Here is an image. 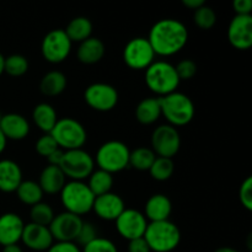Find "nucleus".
Instances as JSON below:
<instances>
[{"mask_svg":"<svg viewBox=\"0 0 252 252\" xmlns=\"http://www.w3.org/2000/svg\"><path fill=\"white\" fill-rule=\"evenodd\" d=\"M96 238H98V235L97 229L95 228V225L93 223H89V221H84L78 234V238L75 240V244L78 246L81 245L84 248L85 245L90 244L91 241L95 240Z\"/></svg>","mask_w":252,"mask_h":252,"instance_id":"e433bc0d","label":"nucleus"},{"mask_svg":"<svg viewBox=\"0 0 252 252\" xmlns=\"http://www.w3.org/2000/svg\"><path fill=\"white\" fill-rule=\"evenodd\" d=\"M27 70H29V61L26 57L21 54H11L5 58L4 73H6L7 75L19 78L25 75Z\"/></svg>","mask_w":252,"mask_h":252,"instance_id":"473e14b6","label":"nucleus"},{"mask_svg":"<svg viewBox=\"0 0 252 252\" xmlns=\"http://www.w3.org/2000/svg\"><path fill=\"white\" fill-rule=\"evenodd\" d=\"M0 120H1V115H0Z\"/></svg>","mask_w":252,"mask_h":252,"instance_id":"8fccbe9b","label":"nucleus"},{"mask_svg":"<svg viewBox=\"0 0 252 252\" xmlns=\"http://www.w3.org/2000/svg\"><path fill=\"white\" fill-rule=\"evenodd\" d=\"M66 184V177L63 174L59 166H53V165H47L42 170L39 175L38 185L43 193L47 194H57L61 193L62 189Z\"/></svg>","mask_w":252,"mask_h":252,"instance_id":"4be33fe9","label":"nucleus"},{"mask_svg":"<svg viewBox=\"0 0 252 252\" xmlns=\"http://www.w3.org/2000/svg\"><path fill=\"white\" fill-rule=\"evenodd\" d=\"M155 53L145 37H134L123 49V61L133 70H145L154 63Z\"/></svg>","mask_w":252,"mask_h":252,"instance_id":"9d476101","label":"nucleus"},{"mask_svg":"<svg viewBox=\"0 0 252 252\" xmlns=\"http://www.w3.org/2000/svg\"><path fill=\"white\" fill-rule=\"evenodd\" d=\"M21 182L22 170L20 165L14 160H0V191L4 193L16 192Z\"/></svg>","mask_w":252,"mask_h":252,"instance_id":"412c9836","label":"nucleus"},{"mask_svg":"<svg viewBox=\"0 0 252 252\" xmlns=\"http://www.w3.org/2000/svg\"><path fill=\"white\" fill-rule=\"evenodd\" d=\"M66 84H68V80H66L65 74L59 70H52L41 79L39 90L43 95L53 97V96L61 95L65 90Z\"/></svg>","mask_w":252,"mask_h":252,"instance_id":"a878e982","label":"nucleus"},{"mask_svg":"<svg viewBox=\"0 0 252 252\" xmlns=\"http://www.w3.org/2000/svg\"><path fill=\"white\" fill-rule=\"evenodd\" d=\"M115 223L117 233L128 241L143 238L148 226V220L144 214L137 209L126 208Z\"/></svg>","mask_w":252,"mask_h":252,"instance_id":"ddd939ff","label":"nucleus"},{"mask_svg":"<svg viewBox=\"0 0 252 252\" xmlns=\"http://www.w3.org/2000/svg\"><path fill=\"white\" fill-rule=\"evenodd\" d=\"M172 212V203L167 196L155 193L149 197L144 207V217L149 221L169 220Z\"/></svg>","mask_w":252,"mask_h":252,"instance_id":"aec40b11","label":"nucleus"},{"mask_svg":"<svg viewBox=\"0 0 252 252\" xmlns=\"http://www.w3.org/2000/svg\"><path fill=\"white\" fill-rule=\"evenodd\" d=\"M25 223L21 217L12 212L0 216V245L2 248L16 245L21 241Z\"/></svg>","mask_w":252,"mask_h":252,"instance_id":"a211bd4d","label":"nucleus"},{"mask_svg":"<svg viewBox=\"0 0 252 252\" xmlns=\"http://www.w3.org/2000/svg\"><path fill=\"white\" fill-rule=\"evenodd\" d=\"M118 91L115 86L106 83H94L85 89L84 100L86 105L98 112L112 111L118 103Z\"/></svg>","mask_w":252,"mask_h":252,"instance_id":"f8f14e48","label":"nucleus"},{"mask_svg":"<svg viewBox=\"0 0 252 252\" xmlns=\"http://www.w3.org/2000/svg\"><path fill=\"white\" fill-rule=\"evenodd\" d=\"M88 186L95 197L108 193L113 187L112 175L100 169L94 170L93 174L89 176Z\"/></svg>","mask_w":252,"mask_h":252,"instance_id":"c85d7f7f","label":"nucleus"},{"mask_svg":"<svg viewBox=\"0 0 252 252\" xmlns=\"http://www.w3.org/2000/svg\"><path fill=\"white\" fill-rule=\"evenodd\" d=\"M93 22L85 16H78L74 17L70 22L68 24L66 29L64 30L66 33V36L69 37V39L73 42H78L81 43L85 39L90 38L91 33H93Z\"/></svg>","mask_w":252,"mask_h":252,"instance_id":"bb28decb","label":"nucleus"},{"mask_svg":"<svg viewBox=\"0 0 252 252\" xmlns=\"http://www.w3.org/2000/svg\"><path fill=\"white\" fill-rule=\"evenodd\" d=\"M21 241L27 249L32 251H47L54 243V239L48 226L29 223L25 224Z\"/></svg>","mask_w":252,"mask_h":252,"instance_id":"f3484780","label":"nucleus"},{"mask_svg":"<svg viewBox=\"0 0 252 252\" xmlns=\"http://www.w3.org/2000/svg\"><path fill=\"white\" fill-rule=\"evenodd\" d=\"M233 7L236 15H251L252 1L251 0H235Z\"/></svg>","mask_w":252,"mask_h":252,"instance_id":"a19ab883","label":"nucleus"},{"mask_svg":"<svg viewBox=\"0 0 252 252\" xmlns=\"http://www.w3.org/2000/svg\"><path fill=\"white\" fill-rule=\"evenodd\" d=\"M143 238L152 252H171L180 245L181 231L170 220L149 221Z\"/></svg>","mask_w":252,"mask_h":252,"instance_id":"20e7f679","label":"nucleus"},{"mask_svg":"<svg viewBox=\"0 0 252 252\" xmlns=\"http://www.w3.org/2000/svg\"><path fill=\"white\" fill-rule=\"evenodd\" d=\"M148 41L155 56L171 57L185 48L189 41V31L179 20L162 19L153 25Z\"/></svg>","mask_w":252,"mask_h":252,"instance_id":"f257e3e1","label":"nucleus"},{"mask_svg":"<svg viewBox=\"0 0 252 252\" xmlns=\"http://www.w3.org/2000/svg\"><path fill=\"white\" fill-rule=\"evenodd\" d=\"M144 80L147 88L159 97L177 91L181 83L175 70V65L165 61H157L148 66L145 69Z\"/></svg>","mask_w":252,"mask_h":252,"instance_id":"f03ea898","label":"nucleus"},{"mask_svg":"<svg viewBox=\"0 0 252 252\" xmlns=\"http://www.w3.org/2000/svg\"><path fill=\"white\" fill-rule=\"evenodd\" d=\"M95 196L84 181H69L61 191V202L65 212L83 217L93 211Z\"/></svg>","mask_w":252,"mask_h":252,"instance_id":"39448f33","label":"nucleus"},{"mask_svg":"<svg viewBox=\"0 0 252 252\" xmlns=\"http://www.w3.org/2000/svg\"><path fill=\"white\" fill-rule=\"evenodd\" d=\"M34 149H36L37 154L41 155L43 158H48L49 155L53 152H56L57 149H59L58 145H57L56 140L53 139L49 133L41 135V137L37 139L36 144H34Z\"/></svg>","mask_w":252,"mask_h":252,"instance_id":"f704fd0d","label":"nucleus"},{"mask_svg":"<svg viewBox=\"0 0 252 252\" xmlns=\"http://www.w3.org/2000/svg\"><path fill=\"white\" fill-rule=\"evenodd\" d=\"M128 252H152L144 238L134 239L128 244Z\"/></svg>","mask_w":252,"mask_h":252,"instance_id":"79ce46f5","label":"nucleus"},{"mask_svg":"<svg viewBox=\"0 0 252 252\" xmlns=\"http://www.w3.org/2000/svg\"><path fill=\"white\" fill-rule=\"evenodd\" d=\"M81 252H118L117 246L115 243L106 238H96L90 244L85 245Z\"/></svg>","mask_w":252,"mask_h":252,"instance_id":"c9c22d12","label":"nucleus"},{"mask_svg":"<svg viewBox=\"0 0 252 252\" xmlns=\"http://www.w3.org/2000/svg\"><path fill=\"white\" fill-rule=\"evenodd\" d=\"M182 4L186 7H189V9L196 11L197 9H199L201 6L206 5V1H204V0H182Z\"/></svg>","mask_w":252,"mask_h":252,"instance_id":"c03bdc74","label":"nucleus"},{"mask_svg":"<svg viewBox=\"0 0 252 252\" xmlns=\"http://www.w3.org/2000/svg\"><path fill=\"white\" fill-rule=\"evenodd\" d=\"M175 171V162L169 158H155L154 162L150 166L149 174L157 181H167Z\"/></svg>","mask_w":252,"mask_h":252,"instance_id":"7c9ffc66","label":"nucleus"},{"mask_svg":"<svg viewBox=\"0 0 252 252\" xmlns=\"http://www.w3.org/2000/svg\"><path fill=\"white\" fill-rule=\"evenodd\" d=\"M193 21L198 29L209 30L216 25L217 15L211 6L203 5L194 11Z\"/></svg>","mask_w":252,"mask_h":252,"instance_id":"72a5a7b5","label":"nucleus"},{"mask_svg":"<svg viewBox=\"0 0 252 252\" xmlns=\"http://www.w3.org/2000/svg\"><path fill=\"white\" fill-rule=\"evenodd\" d=\"M105 44L97 37H93L81 42L76 51V57L79 62L86 65H93L98 63L105 56Z\"/></svg>","mask_w":252,"mask_h":252,"instance_id":"5701e85b","label":"nucleus"},{"mask_svg":"<svg viewBox=\"0 0 252 252\" xmlns=\"http://www.w3.org/2000/svg\"><path fill=\"white\" fill-rule=\"evenodd\" d=\"M161 117V106L159 97H147L138 103L135 118L140 125H154Z\"/></svg>","mask_w":252,"mask_h":252,"instance_id":"b1692460","label":"nucleus"},{"mask_svg":"<svg viewBox=\"0 0 252 252\" xmlns=\"http://www.w3.org/2000/svg\"><path fill=\"white\" fill-rule=\"evenodd\" d=\"M175 70H176L180 81L189 80V79H192L196 75L197 65L191 59H182L181 62L177 63V65H175Z\"/></svg>","mask_w":252,"mask_h":252,"instance_id":"4c0bfd02","label":"nucleus"},{"mask_svg":"<svg viewBox=\"0 0 252 252\" xmlns=\"http://www.w3.org/2000/svg\"><path fill=\"white\" fill-rule=\"evenodd\" d=\"M46 252H81L75 243L70 241H56Z\"/></svg>","mask_w":252,"mask_h":252,"instance_id":"ea45409f","label":"nucleus"},{"mask_svg":"<svg viewBox=\"0 0 252 252\" xmlns=\"http://www.w3.org/2000/svg\"><path fill=\"white\" fill-rule=\"evenodd\" d=\"M49 134L56 140L59 149L64 152L83 149L88 140L85 127L79 121L70 117L58 118L56 126Z\"/></svg>","mask_w":252,"mask_h":252,"instance_id":"0eeeda50","label":"nucleus"},{"mask_svg":"<svg viewBox=\"0 0 252 252\" xmlns=\"http://www.w3.org/2000/svg\"><path fill=\"white\" fill-rule=\"evenodd\" d=\"M126 209L122 197L113 192L95 197L93 211L100 219L106 221H115Z\"/></svg>","mask_w":252,"mask_h":252,"instance_id":"dca6fc26","label":"nucleus"},{"mask_svg":"<svg viewBox=\"0 0 252 252\" xmlns=\"http://www.w3.org/2000/svg\"><path fill=\"white\" fill-rule=\"evenodd\" d=\"M239 199L243 207L248 211H252V177L249 176L241 184L239 189Z\"/></svg>","mask_w":252,"mask_h":252,"instance_id":"58836bf2","label":"nucleus"},{"mask_svg":"<svg viewBox=\"0 0 252 252\" xmlns=\"http://www.w3.org/2000/svg\"><path fill=\"white\" fill-rule=\"evenodd\" d=\"M59 167L70 181H84L95 170V160L84 149L68 150L64 152Z\"/></svg>","mask_w":252,"mask_h":252,"instance_id":"6e6552de","label":"nucleus"},{"mask_svg":"<svg viewBox=\"0 0 252 252\" xmlns=\"http://www.w3.org/2000/svg\"><path fill=\"white\" fill-rule=\"evenodd\" d=\"M155 158H157V155L154 154L152 148L139 147L130 152L129 165L138 171H149Z\"/></svg>","mask_w":252,"mask_h":252,"instance_id":"c756f323","label":"nucleus"},{"mask_svg":"<svg viewBox=\"0 0 252 252\" xmlns=\"http://www.w3.org/2000/svg\"><path fill=\"white\" fill-rule=\"evenodd\" d=\"M214 252H239V251L235 250V249H233V248H228V246H224V248L217 249V250Z\"/></svg>","mask_w":252,"mask_h":252,"instance_id":"de8ad7c7","label":"nucleus"},{"mask_svg":"<svg viewBox=\"0 0 252 252\" xmlns=\"http://www.w3.org/2000/svg\"><path fill=\"white\" fill-rule=\"evenodd\" d=\"M228 41L239 51H248L252 46V16L235 15L228 26Z\"/></svg>","mask_w":252,"mask_h":252,"instance_id":"2eb2a0df","label":"nucleus"},{"mask_svg":"<svg viewBox=\"0 0 252 252\" xmlns=\"http://www.w3.org/2000/svg\"><path fill=\"white\" fill-rule=\"evenodd\" d=\"M150 143L152 150L157 157L172 159L181 148V137L175 127L161 125L153 130Z\"/></svg>","mask_w":252,"mask_h":252,"instance_id":"9b49d317","label":"nucleus"},{"mask_svg":"<svg viewBox=\"0 0 252 252\" xmlns=\"http://www.w3.org/2000/svg\"><path fill=\"white\" fill-rule=\"evenodd\" d=\"M71 46H73V43L63 29L52 30L42 39V57L48 63H63L70 54Z\"/></svg>","mask_w":252,"mask_h":252,"instance_id":"1a4fd4ad","label":"nucleus"},{"mask_svg":"<svg viewBox=\"0 0 252 252\" xmlns=\"http://www.w3.org/2000/svg\"><path fill=\"white\" fill-rule=\"evenodd\" d=\"M0 129L7 140H24L30 134V123L19 113H6L1 116Z\"/></svg>","mask_w":252,"mask_h":252,"instance_id":"6ab92c4d","label":"nucleus"},{"mask_svg":"<svg viewBox=\"0 0 252 252\" xmlns=\"http://www.w3.org/2000/svg\"><path fill=\"white\" fill-rule=\"evenodd\" d=\"M4 63H5V57L0 53V76L4 74Z\"/></svg>","mask_w":252,"mask_h":252,"instance_id":"09e8293b","label":"nucleus"},{"mask_svg":"<svg viewBox=\"0 0 252 252\" xmlns=\"http://www.w3.org/2000/svg\"><path fill=\"white\" fill-rule=\"evenodd\" d=\"M1 252H24V250H22L21 246H19V244H16V245L5 246V248H2Z\"/></svg>","mask_w":252,"mask_h":252,"instance_id":"a18cd8bd","label":"nucleus"},{"mask_svg":"<svg viewBox=\"0 0 252 252\" xmlns=\"http://www.w3.org/2000/svg\"><path fill=\"white\" fill-rule=\"evenodd\" d=\"M54 211L48 203L44 202H39V203L34 204L30 209V219L31 223L38 224L42 226H49L54 218Z\"/></svg>","mask_w":252,"mask_h":252,"instance_id":"2f4dec72","label":"nucleus"},{"mask_svg":"<svg viewBox=\"0 0 252 252\" xmlns=\"http://www.w3.org/2000/svg\"><path fill=\"white\" fill-rule=\"evenodd\" d=\"M6 143H7V139L5 138L4 133L1 132V129H0V154L4 153L5 148H6Z\"/></svg>","mask_w":252,"mask_h":252,"instance_id":"49530a36","label":"nucleus"},{"mask_svg":"<svg viewBox=\"0 0 252 252\" xmlns=\"http://www.w3.org/2000/svg\"><path fill=\"white\" fill-rule=\"evenodd\" d=\"M83 223L84 220L81 217L71 214L69 212H63V213L54 216L48 228L56 241L75 243Z\"/></svg>","mask_w":252,"mask_h":252,"instance_id":"4468645a","label":"nucleus"},{"mask_svg":"<svg viewBox=\"0 0 252 252\" xmlns=\"http://www.w3.org/2000/svg\"><path fill=\"white\" fill-rule=\"evenodd\" d=\"M16 194L21 203L32 207L42 202L44 193L39 187L38 182L32 181V180H22L20 186L17 187Z\"/></svg>","mask_w":252,"mask_h":252,"instance_id":"cd10ccee","label":"nucleus"},{"mask_svg":"<svg viewBox=\"0 0 252 252\" xmlns=\"http://www.w3.org/2000/svg\"><path fill=\"white\" fill-rule=\"evenodd\" d=\"M160 98L161 116L172 127H184L192 122L196 113V107L191 98L185 94L175 91Z\"/></svg>","mask_w":252,"mask_h":252,"instance_id":"7ed1b4c3","label":"nucleus"},{"mask_svg":"<svg viewBox=\"0 0 252 252\" xmlns=\"http://www.w3.org/2000/svg\"><path fill=\"white\" fill-rule=\"evenodd\" d=\"M130 150L121 140H108L96 152L95 164L100 170L113 175L129 166Z\"/></svg>","mask_w":252,"mask_h":252,"instance_id":"423d86ee","label":"nucleus"},{"mask_svg":"<svg viewBox=\"0 0 252 252\" xmlns=\"http://www.w3.org/2000/svg\"><path fill=\"white\" fill-rule=\"evenodd\" d=\"M32 120L37 128H39V130L46 134V133L52 132L58 121V116H57L56 108L47 102H42L34 106L33 111H32Z\"/></svg>","mask_w":252,"mask_h":252,"instance_id":"393cba45","label":"nucleus"},{"mask_svg":"<svg viewBox=\"0 0 252 252\" xmlns=\"http://www.w3.org/2000/svg\"><path fill=\"white\" fill-rule=\"evenodd\" d=\"M63 155H64V150L57 149L56 152H53L48 158H47V160H48V165L59 166L62 162V159H63Z\"/></svg>","mask_w":252,"mask_h":252,"instance_id":"37998d69","label":"nucleus"}]
</instances>
